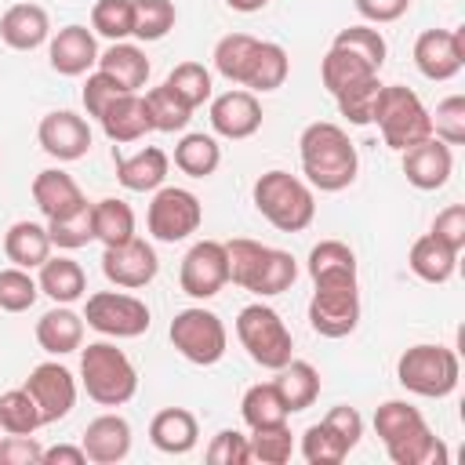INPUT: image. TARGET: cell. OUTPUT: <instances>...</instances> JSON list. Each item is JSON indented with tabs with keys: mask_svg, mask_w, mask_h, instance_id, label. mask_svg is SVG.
<instances>
[{
	"mask_svg": "<svg viewBox=\"0 0 465 465\" xmlns=\"http://www.w3.org/2000/svg\"><path fill=\"white\" fill-rule=\"evenodd\" d=\"M98 69L105 76H113L124 91H138L149 80V58H145V51L134 47V44H127V40H116L105 51H98Z\"/></svg>",
	"mask_w": 465,
	"mask_h": 465,
	"instance_id": "f1b7e54d",
	"label": "cell"
},
{
	"mask_svg": "<svg viewBox=\"0 0 465 465\" xmlns=\"http://www.w3.org/2000/svg\"><path fill=\"white\" fill-rule=\"evenodd\" d=\"M232 11H240V15H254V11H262L269 0H225Z\"/></svg>",
	"mask_w": 465,
	"mask_h": 465,
	"instance_id": "6125c7cd",
	"label": "cell"
},
{
	"mask_svg": "<svg viewBox=\"0 0 465 465\" xmlns=\"http://www.w3.org/2000/svg\"><path fill=\"white\" fill-rule=\"evenodd\" d=\"M40 298V283L29 276V269H0V309L4 312H25Z\"/></svg>",
	"mask_w": 465,
	"mask_h": 465,
	"instance_id": "816d5d0a",
	"label": "cell"
},
{
	"mask_svg": "<svg viewBox=\"0 0 465 465\" xmlns=\"http://www.w3.org/2000/svg\"><path fill=\"white\" fill-rule=\"evenodd\" d=\"M222 163V145L214 142V134L193 131L174 145V167L189 178H211Z\"/></svg>",
	"mask_w": 465,
	"mask_h": 465,
	"instance_id": "836d02e7",
	"label": "cell"
},
{
	"mask_svg": "<svg viewBox=\"0 0 465 465\" xmlns=\"http://www.w3.org/2000/svg\"><path fill=\"white\" fill-rule=\"evenodd\" d=\"M87 461L94 465H116L131 454V425L120 414H98L94 421H87L84 440H80Z\"/></svg>",
	"mask_w": 465,
	"mask_h": 465,
	"instance_id": "ffe728a7",
	"label": "cell"
},
{
	"mask_svg": "<svg viewBox=\"0 0 465 465\" xmlns=\"http://www.w3.org/2000/svg\"><path fill=\"white\" fill-rule=\"evenodd\" d=\"M102 272L113 287H124V291H138L145 283L156 280L160 272V258L153 251V243H145L142 236H131L127 243H116V247H105L102 251Z\"/></svg>",
	"mask_w": 465,
	"mask_h": 465,
	"instance_id": "5bb4252c",
	"label": "cell"
},
{
	"mask_svg": "<svg viewBox=\"0 0 465 465\" xmlns=\"http://www.w3.org/2000/svg\"><path fill=\"white\" fill-rule=\"evenodd\" d=\"M51 36V18L40 4H11L0 15V40L11 51H36Z\"/></svg>",
	"mask_w": 465,
	"mask_h": 465,
	"instance_id": "603a6c76",
	"label": "cell"
},
{
	"mask_svg": "<svg viewBox=\"0 0 465 465\" xmlns=\"http://www.w3.org/2000/svg\"><path fill=\"white\" fill-rule=\"evenodd\" d=\"M407 265H411V272H414L418 280H425V283H447V280L454 276V269H458V254H454L447 243H440L432 232H425V236H418V240L411 243Z\"/></svg>",
	"mask_w": 465,
	"mask_h": 465,
	"instance_id": "f546056e",
	"label": "cell"
},
{
	"mask_svg": "<svg viewBox=\"0 0 465 465\" xmlns=\"http://www.w3.org/2000/svg\"><path fill=\"white\" fill-rule=\"evenodd\" d=\"M40 411L25 389H7L0 392V429L7 436H33L40 429Z\"/></svg>",
	"mask_w": 465,
	"mask_h": 465,
	"instance_id": "b9f144b4",
	"label": "cell"
},
{
	"mask_svg": "<svg viewBox=\"0 0 465 465\" xmlns=\"http://www.w3.org/2000/svg\"><path fill=\"white\" fill-rule=\"evenodd\" d=\"M432 120V138L447 142V145H461L465 142V98L450 94L436 105V113H429Z\"/></svg>",
	"mask_w": 465,
	"mask_h": 465,
	"instance_id": "f5cc1de1",
	"label": "cell"
},
{
	"mask_svg": "<svg viewBox=\"0 0 465 465\" xmlns=\"http://www.w3.org/2000/svg\"><path fill=\"white\" fill-rule=\"evenodd\" d=\"M432 236H436L440 243H447L454 254H461V247H465V207H461V203L443 207V211L436 214V222H432Z\"/></svg>",
	"mask_w": 465,
	"mask_h": 465,
	"instance_id": "9f6ffc18",
	"label": "cell"
},
{
	"mask_svg": "<svg viewBox=\"0 0 465 465\" xmlns=\"http://www.w3.org/2000/svg\"><path fill=\"white\" fill-rule=\"evenodd\" d=\"M36 142L47 156H54L58 163H73L80 156H87L91 149V127L80 113H69V109H54L40 120L36 127Z\"/></svg>",
	"mask_w": 465,
	"mask_h": 465,
	"instance_id": "2e32d148",
	"label": "cell"
},
{
	"mask_svg": "<svg viewBox=\"0 0 465 465\" xmlns=\"http://www.w3.org/2000/svg\"><path fill=\"white\" fill-rule=\"evenodd\" d=\"M287 73H291V58H287V51H283L280 44H272V40H262L258 51H254V62H251V69H247L243 87L254 91V94H265V91L283 87Z\"/></svg>",
	"mask_w": 465,
	"mask_h": 465,
	"instance_id": "d590c367",
	"label": "cell"
},
{
	"mask_svg": "<svg viewBox=\"0 0 465 465\" xmlns=\"http://www.w3.org/2000/svg\"><path fill=\"white\" fill-rule=\"evenodd\" d=\"M385 145L403 153L425 138H432V120H429V109L421 105V98L403 87V84H385L381 94H378V105H374V120Z\"/></svg>",
	"mask_w": 465,
	"mask_h": 465,
	"instance_id": "8992f818",
	"label": "cell"
},
{
	"mask_svg": "<svg viewBox=\"0 0 465 465\" xmlns=\"http://www.w3.org/2000/svg\"><path fill=\"white\" fill-rule=\"evenodd\" d=\"M240 414H243V421H247L251 429L283 425V421L291 418V411H287V403H283L276 381H258V385H251V389L243 392V400H240Z\"/></svg>",
	"mask_w": 465,
	"mask_h": 465,
	"instance_id": "8d00e7d4",
	"label": "cell"
},
{
	"mask_svg": "<svg viewBox=\"0 0 465 465\" xmlns=\"http://www.w3.org/2000/svg\"><path fill=\"white\" fill-rule=\"evenodd\" d=\"M254 207L258 214L280 229V232H302L312 225L316 218V196H312V185L287 174V171H265L258 182H254Z\"/></svg>",
	"mask_w": 465,
	"mask_h": 465,
	"instance_id": "3957f363",
	"label": "cell"
},
{
	"mask_svg": "<svg viewBox=\"0 0 465 465\" xmlns=\"http://www.w3.org/2000/svg\"><path fill=\"white\" fill-rule=\"evenodd\" d=\"M178 283L189 298L207 302L229 283V262H225V243L218 240H196L178 269Z\"/></svg>",
	"mask_w": 465,
	"mask_h": 465,
	"instance_id": "7c38bea8",
	"label": "cell"
},
{
	"mask_svg": "<svg viewBox=\"0 0 465 465\" xmlns=\"http://www.w3.org/2000/svg\"><path fill=\"white\" fill-rule=\"evenodd\" d=\"M349 447H356L360 443V436H363V418H360V411L356 407H349V403H338V407H331L327 411V418H323Z\"/></svg>",
	"mask_w": 465,
	"mask_h": 465,
	"instance_id": "680465c9",
	"label": "cell"
},
{
	"mask_svg": "<svg viewBox=\"0 0 465 465\" xmlns=\"http://www.w3.org/2000/svg\"><path fill=\"white\" fill-rule=\"evenodd\" d=\"M258 44H262V40L251 36V33H229V36H222V40L214 44V54H211V58H214V73L225 76L229 84H240V87H243Z\"/></svg>",
	"mask_w": 465,
	"mask_h": 465,
	"instance_id": "d6a6232c",
	"label": "cell"
},
{
	"mask_svg": "<svg viewBox=\"0 0 465 465\" xmlns=\"http://www.w3.org/2000/svg\"><path fill=\"white\" fill-rule=\"evenodd\" d=\"M211 127H214V134H222L229 142H243V138L258 134V127H262L258 94L247 87H232V91L211 98Z\"/></svg>",
	"mask_w": 465,
	"mask_h": 465,
	"instance_id": "e0dca14e",
	"label": "cell"
},
{
	"mask_svg": "<svg viewBox=\"0 0 465 465\" xmlns=\"http://www.w3.org/2000/svg\"><path fill=\"white\" fill-rule=\"evenodd\" d=\"M207 461H211V465H247V461H251L247 436L236 432V429H222V432L207 443Z\"/></svg>",
	"mask_w": 465,
	"mask_h": 465,
	"instance_id": "11a10c76",
	"label": "cell"
},
{
	"mask_svg": "<svg viewBox=\"0 0 465 465\" xmlns=\"http://www.w3.org/2000/svg\"><path fill=\"white\" fill-rule=\"evenodd\" d=\"M331 44L352 51L356 58H363L374 73L385 65V54H389V44H385V36H381L374 25H349V29H338V36H334Z\"/></svg>",
	"mask_w": 465,
	"mask_h": 465,
	"instance_id": "c3c4849f",
	"label": "cell"
},
{
	"mask_svg": "<svg viewBox=\"0 0 465 465\" xmlns=\"http://www.w3.org/2000/svg\"><path fill=\"white\" fill-rule=\"evenodd\" d=\"M360 323V283H316L309 327L323 338H349Z\"/></svg>",
	"mask_w": 465,
	"mask_h": 465,
	"instance_id": "8fae6325",
	"label": "cell"
},
{
	"mask_svg": "<svg viewBox=\"0 0 465 465\" xmlns=\"http://www.w3.org/2000/svg\"><path fill=\"white\" fill-rule=\"evenodd\" d=\"M247 447H251V461L283 465V461H291V454H294V436H291L287 421H283V425H265V429H251Z\"/></svg>",
	"mask_w": 465,
	"mask_h": 465,
	"instance_id": "7dc6e473",
	"label": "cell"
},
{
	"mask_svg": "<svg viewBox=\"0 0 465 465\" xmlns=\"http://www.w3.org/2000/svg\"><path fill=\"white\" fill-rule=\"evenodd\" d=\"M269 247L258 243V240H247V236H236L225 243V262H229V280L243 291L254 287L258 272H262V262H265Z\"/></svg>",
	"mask_w": 465,
	"mask_h": 465,
	"instance_id": "f35d334b",
	"label": "cell"
},
{
	"mask_svg": "<svg viewBox=\"0 0 465 465\" xmlns=\"http://www.w3.org/2000/svg\"><path fill=\"white\" fill-rule=\"evenodd\" d=\"M134 7V25H131V36L153 44V40H163L171 29H174V0H131Z\"/></svg>",
	"mask_w": 465,
	"mask_h": 465,
	"instance_id": "7bdbcfd3",
	"label": "cell"
},
{
	"mask_svg": "<svg viewBox=\"0 0 465 465\" xmlns=\"http://www.w3.org/2000/svg\"><path fill=\"white\" fill-rule=\"evenodd\" d=\"M36 341L47 356H65L84 345V316L69 305H54L36 320Z\"/></svg>",
	"mask_w": 465,
	"mask_h": 465,
	"instance_id": "484cf974",
	"label": "cell"
},
{
	"mask_svg": "<svg viewBox=\"0 0 465 465\" xmlns=\"http://www.w3.org/2000/svg\"><path fill=\"white\" fill-rule=\"evenodd\" d=\"M116 160V182L131 193H156L163 182H167V153L156 149V145H145L131 156H113Z\"/></svg>",
	"mask_w": 465,
	"mask_h": 465,
	"instance_id": "cb8c5ba5",
	"label": "cell"
},
{
	"mask_svg": "<svg viewBox=\"0 0 465 465\" xmlns=\"http://www.w3.org/2000/svg\"><path fill=\"white\" fill-rule=\"evenodd\" d=\"M22 389L33 396V403H36L44 425L62 421V418L76 407V378H73V371L62 367L58 360L36 363V367L29 371V378H25Z\"/></svg>",
	"mask_w": 465,
	"mask_h": 465,
	"instance_id": "4fadbf2b",
	"label": "cell"
},
{
	"mask_svg": "<svg viewBox=\"0 0 465 465\" xmlns=\"http://www.w3.org/2000/svg\"><path fill=\"white\" fill-rule=\"evenodd\" d=\"M312 283H356V254L341 240H320L309 251Z\"/></svg>",
	"mask_w": 465,
	"mask_h": 465,
	"instance_id": "4dcf8cb0",
	"label": "cell"
},
{
	"mask_svg": "<svg viewBox=\"0 0 465 465\" xmlns=\"http://www.w3.org/2000/svg\"><path fill=\"white\" fill-rule=\"evenodd\" d=\"M124 94V87L113 80V76H105L102 69H94V73H87V84H84V91H80V98H84V109H87V116H102L116 98Z\"/></svg>",
	"mask_w": 465,
	"mask_h": 465,
	"instance_id": "db71d44e",
	"label": "cell"
},
{
	"mask_svg": "<svg viewBox=\"0 0 465 465\" xmlns=\"http://www.w3.org/2000/svg\"><path fill=\"white\" fill-rule=\"evenodd\" d=\"M102 131L109 142L116 145H127V142H138L153 131V120H149V105H145V94L138 91H124L102 116H98Z\"/></svg>",
	"mask_w": 465,
	"mask_h": 465,
	"instance_id": "7402d4cb",
	"label": "cell"
},
{
	"mask_svg": "<svg viewBox=\"0 0 465 465\" xmlns=\"http://www.w3.org/2000/svg\"><path fill=\"white\" fill-rule=\"evenodd\" d=\"M203 222V207L196 200V193L182 189V185H160L149 200L145 211V229L156 243H178L185 236H193Z\"/></svg>",
	"mask_w": 465,
	"mask_h": 465,
	"instance_id": "9c48e42d",
	"label": "cell"
},
{
	"mask_svg": "<svg viewBox=\"0 0 465 465\" xmlns=\"http://www.w3.org/2000/svg\"><path fill=\"white\" fill-rule=\"evenodd\" d=\"M33 203L51 222V218H65V214L80 211L87 203V196H84V189L76 185L73 174H65L62 167H47L33 178Z\"/></svg>",
	"mask_w": 465,
	"mask_h": 465,
	"instance_id": "44dd1931",
	"label": "cell"
},
{
	"mask_svg": "<svg viewBox=\"0 0 465 465\" xmlns=\"http://www.w3.org/2000/svg\"><path fill=\"white\" fill-rule=\"evenodd\" d=\"M349 450H352V447H349L327 421H316V425H309V429L302 432V458H305L309 465H338V461H345Z\"/></svg>",
	"mask_w": 465,
	"mask_h": 465,
	"instance_id": "f6af8a7d",
	"label": "cell"
},
{
	"mask_svg": "<svg viewBox=\"0 0 465 465\" xmlns=\"http://www.w3.org/2000/svg\"><path fill=\"white\" fill-rule=\"evenodd\" d=\"M374 432L396 465H447V447L407 400H385L374 411Z\"/></svg>",
	"mask_w": 465,
	"mask_h": 465,
	"instance_id": "7a4b0ae2",
	"label": "cell"
},
{
	"mask_svg": "<svg viewBox=\"0 0 465 465\" xmlns=\"http://www.w3.org/2000/svg\"><path fill=\"white\" fill-rule=\"evenodd\" d=\"M47 58L58 76H84L87 69L98 65V40L87 25H65L51 36Z\"/></svg>",
	"mask_w": 465,
	"mask_h": 465,
	"instance_id": "d6986e66",
	"label": "cell"
},
{
	"mask_svg": "<svg viewBox=\"0 0 465 465\" xmlns=\"http://www.w3.org/2000/svg\"><path fill=\"white\" fill-rule=\"evenodd\" d=\"M367 76H378L363 58H356L352 51H345V47H327V54H323V62H320V80H323V87L331 91V94H338V91H345V87H352V84H360V80H367Z\"/></svg>",
	"mask_w": 465,
	"mask_h": 465,
	"instance_id": "74e56055",
	"label": "cell"
},
{
	"mask_svg": "<svg viewBox=\"0 0 465 465\" xmlns=\"http://www.w3.org/2000/svg\"><path fill=\"white\" fill-rule=\"evenodd\" d=\"M40 465H87V454H84V447H69V443H58V447L44 450Z\"/></svg>",
	"mask_w": 465,
	"mask_h": 465,
	"instance_id": "94428289",
	"label": "cell"
},
{
	"mask_svg": "<svg viewBox=\"0 0 465 465\" xmlns=\"http://www.w3.org/2000/svg\"><path fill=\"white\" fill-rule=\"evenodd\" d=\"M36 283H40V294H47L54 305H73V302H80L87 294V276H84L80 262H73L65 254L47 258L40 265Z\"/></svg>",
	"mask_w": 465,
	"mask_h": 465,
	"instance_id": "83f0119b",
	"label": "cell"
},
{
	"mask_svg": "<svg viewBox=\"0 0 465 465\" xmlns=\"http://www.w3.org/2000/svg\"><path fill=\"white\" fill-rule=\"evenodd\" d=\"M4 254L11 265L18 269H40L47 258H51V236H47V225L40 222H15L7 232H4Z\"/></svg>",
	"mask_w": 465,
	"mask_h": 465,
	"instance_id": "4316f807",
	"label": "cell"
},
{
	"mask_svg": "<svg viewBox=\"0 0 465 465\" xmlns=\"http://www.w3.org/2000/svg\"><path fill=\"white\" fill-rule=\"evenodd\" d=\"M236 338L247 349V356L258 367H265V371H280L291 360V352H294V338H291L287 323L280 320L276 309H269L262 302L240 309V316H236Z\"/></svg>",
	"mask_w": 465,
	"mask_h": 465,
	"instance_id": "52a82bcc",
	"label": "cell"
},
{
	"mask_svg": "<svg viewBox=\"0 0 465 465\" xmlns=\"http://www.w3.org/2000/svg\"><path fill=\"white\" fill-rule=\"evenodd\" d=\"M84 323L105 338H138L149 331V305L124 291H98L84 305Z\"/></svg>",
	"mask_w": 465,
	"mask_h": 465,
	"instance_id": "30bf717a",
	"label": "cell"
},
{
	"mask_svg": "<svg viewBox=\"0 0 465 465\" xmlns=\"http://www.w3.org/2000/svg\"><path fill=\"white\" fill-rule=\"evenodd\" d=\"M298 153H302V174L312 189L341 193L356 182L360 156H356V145L349 142L345 127H338L331 120L309 124L298 138Z\"/></svg>",
	"mask_w": 465,
	"mask_h": 465,
	"instance_id": "6da1fadb",
	"label": "cell"
},
{
	"mask_svg": "<svg viewBox=\"0 0 465 465\" xmlns=\"http://www.w3.org/2000/svg\"><path fill=\"white\" fill-rule=\"evenodd\" d=\"M47 236H51V247H62V251L87 247V243L94 240L91 203H84L80 211H73V214H65V218H51V222H47Z\"/></svg>",
	"mask_w": 465,
	"mask_h": 465,
	"instance_id": "f907efd6",
	"label": "cell"
},
{
	"mask_svg": "<svg viewBox=\"0 0 465 465\" xmlns=\"http://www.w3.org/2000/svg\"><path fill=\"white\" fill-rule=\"evenodd\" d=\"M145 105H149V120H153V131H163V134H174V131H185V124L193 120V109L167 87H153L145 91Z\"/></svg>",
	"mask_w": 465,
	"mask_h": 465,
	"instance_id": "60d3db41",
	"label": "cell"
},
{
	"mask_svg": "<svg viewBox=\"0 0 465 465\" xmlns=\"http://www.w3.org/2000/svg\"><path fill=\"white\" fill-rule=\"evenodd\" d=\"M134 25V7L131 0H94L91 7V29L105 40H127Z\"/></svg>",
	"mask_w": 465,
	"mask_h": 465,
	"instance_id": "681fc988",
	"label": "cell"
},
{
	"mask_svg": "<svg viewBox=\"0 0 465 465\" xmlns=\"http://www.w3.org/2000/svg\"><path fill=\"white\" fill-rule=\"evenodd\" d=\"M298 280V262L291 251H280V247H269L265 262H262V272L251 287V294H262V298H272V294H283L291 283Z\"/></svg>",
	"mask_w": 465,
	"mask_h": 465,
	"instance_id": "bcb514c9",
	"label": "cell"
},
{
	"mask_svg": "<svg viewBox=\"0 0 465 465\" xmlns=\"http://www.w3.org/2000/svg\"><path fill=\"white\" fill-rule=\"evenodd\" d=\"M400 156H403V174H407V182H411L414 189H421V193L443 189L447 178H450V171H454V153H450V145L440 142V138H425V142L403 149Z\"/></svg>",
	"mask_w": 465,
	"mask_h": 465,
	"instance_id": "ac0fdd59",
	"label": "cell"
},
{
	"mask_svg": "<svg viewBox=\"0 0 465 465\" xmlns=\"http://www.w3.org/2000/svg\"><path fill=\"white\" fill-rule=\"evenodd\" d=\"M414 65L425 80H450L465 65V29H425L414 40Z\"/></svg>",
	"mask_w": 465,
	"mask_h": 465,
	"instance_id": "9a60e30c",
	"label": "cell"
},
{
	"mask_svg": "<svg viewBox=\"0 0 465 465\" xmlns=\"http://www.w3.org/2000/svg\"><path fill=\"white\" fill-rule=\"evenodd\" d=\"M381 87H385V84H381L378 76H367V80H360V84H352V87L338 91V94H334L338 113H341L352 127H367V124L374 120V105H378Z\"/></svg>",
	"mask_w": 465,
	"mask_h": 465,
	"instance_id": "ee69618b",
	"label": "cell"
},
{
	"mask_svg": "<svg viewBox=\"0 0 465 465\" xmlns=\"http://www.w3.org/2000/svg\"><path fill=\"white\" fill-rule=\"evenodd\" d=\"M411 7V0H356V11L367 25H385V22H396L403 18Z\"/></svg>",
	"mask_w": 465,
	"mask_h": 465,
	"instance_id": "91938a15",
	"label": "cell"
},
{
	"mask_svg": "<svg viewBox=\"0 0 465 465\" xmlns=\"http://www.w3.org/2000/svg\"><path fill=\"white\" fill-rule=\"evenodd\" d=\"M171 345L196 367H211L225 356V345H229V331L225 323L218 320V312L203 309V305H189L182 312H174L171 320Z\"/></svg>",
	"mask_w": 465,
	"mask_h": 465,
	"instance_id": "ba28073f",
	"label": "cell"
},
{
	"mask_svg": "<svg viewBox=\"0 0 465 465\" xmlns=\"http://www.w3.org/2000/svg\"><path fill=\"white\" fill-rule=\"evenodd\" d=\"M272 381H276V389H280V396H283V403H287L291 414L312 407L316 396H320V371H316L309 360H294V356H291V360L276 371Z\"/></svg>",
	"mask_w": 465,
	"mask_h": 465,
	"instance_id": "1f68e13d",
	"label": "cell"
},
{
	"mask_svg": "<svg viewBox=\"0 0 465 465\" xmlns=\"http://www.w3.org/2000/svg\"><path fill=\"white\" fill-rule=\"evenodd\" d=\"M189 109H200L203 102H211V69L203 65V62H178L171 73H167V80H163Z\"/></svg>",
	"mask_w": 465,
	"mask_h": 465,
	"instance_id": "ab89813d",
	"label": "cell"
},
{
	"mask_svg": "<svg viewBox=\"0 0 465 465\" xmlns=\"http://www.w3.org/2000/svg\"><path fill=\"white\" fill-rule=\"evenodd\" d=\"M91 225H94V240H102V247H116L134 236V211H131V203L105 196V200L91 203Z\"/></svg>",
	"mask_w": 465,
	"mask_h": 465,
	"instance_id": "e575fe53",
	"label": "cell"
},
{
	"mask_svg": "<svg viewBox=\"0 0 465 465\" xmlns=\"http://www.w3.org/2000/svg\"><path fill=\"white\" fill-rule=\"evenodd\" d=\"M149 440L163 454H189L196 447V440H200L196 414L185 411V407H163L149 421Z\"/></svg>",
	"mask_w": 465,
	"mask_h": 465,
	"instance_id": "d4e9b609",
	"label": "cell"
},
{
	"mask_svg": "<svg viewBox=\"0 0 465 465\" xmlns=\"http://www.w3.org/2000/svg\"><path fill=\"white\" fill-rule=\"evenodd\" d=\"M80 381L84 392L102 407H124L138 392V371L113 341H91L87 349L80 345Z\"/></svg>",
	"mask_w": 465,
	"mask_h": 465,
	"instance_id": "277c9868",
	"label": "cell"
},
{
	"mask_svg": "<svg viewBox=\"0 0 465 465\" xmlns=\"http://www.w3.org/2000/svg\"><path fill=\"white\" fill-rule=\"evenodd\" d=\"M458 378H461V363L458 352L447 345H411L396 360V381L425 400L450 396L458 389Z\"/></svg>",
	"mask_w": 465,
	"mask_h": 465,
	"instance_id": "5b68a950",
	"label": "cell"
},
{
	"mask_svg": "<svg viewBox=\"0 0 465 465\" xmlns=\"http://www.w3.org/2000/svg\"><path fill=\"white\" fill-rule=\"evenodd\" d=\"M44 447L33 436H4L0 440V465H40Z\"/></svg>",
	"mask_w": 465,
	"mask_h": 465,
	"instance_id": "6f0895ef",
	"label": "cell"
}]
</instances>
